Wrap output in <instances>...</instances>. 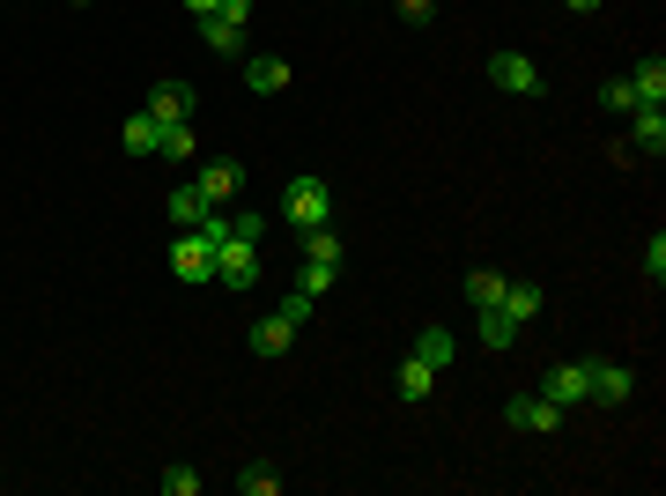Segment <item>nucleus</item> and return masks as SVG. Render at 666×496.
I'll return each mask as SVG.
<instances>
[{"instance_id":"1","label":"nucleus","mask_w":666,"mask_h":496,"mask_svg":"<svg viewBox=\"0 0 666 496\" xmlns=\"http://www.w3.org/2000/svg\"><path fill=\"white\" fill-rule=\"evenodd\" d=\"M282 215H289L296 230L334 223V186H326V178H289V193H282Z\"/></svg>"},{"instance_id":"2","label":"nucleus","mask_w":666,"mask_h":496,"mask_svg":"<svg viewBox=\"0 0 666 496\" xmlns=\"http://www.w3.org/2000/svg\"><path fill=\"white\" fill-rule=\"evenodd\" d=\"M630 400H637L630 363H585V408H630Z\"/></svg>"},{"instance_id":"3","label":"nucleus","mask_w":666,"mask_h":496,"mask_svg":"<svg viewBox=\"0 0 666 496\" xmlns=\"http://www.w3.org/2000/svg\"><path fill=\"white\" fill-rule=\"evenodd\" d=\"M215 282L230 289V297H252V289H260V245L230 238V245L215 252Z\"/></svg>"},{"instance_id":"4","label":"nucleus","mask_w":666,"mask_h":496,"mask_svg":"<svg viewBox=\"0 0 666 496\" xmlns=\"http://www.w3.org/2000/svg\"><path fill=\"white\" fill-rule=\"evenodd\" d=\"M171 274L178 282H215V245L200 230H178L171 238Z\"/></svg>"},{"instance_id":"5","label":"nucleus","mask_w":666,"mask_h":496,"mask_svg":"<svg viewBox=\"0 0 666 496\" xmlns=\"http://www.w3.org/2000/svg\"><path fill=\"white\" fill-rule=\"evenodd\" d=\"M504 422L526 430V437H548V430H563V408H556L548 393H518L511 408H504Z\"/></svg>"},{"instance_id":"6","label":"nucleus","mask_w":666,"mask_h":496,"mask_svg":"<svg viewBox=\"0 0 666 496\" xmlns=\"http://www.w3.org/2000/svg\"><path fill=\"white\" fill-rule=\"evenodd\" d=\"M622 149L659 163L666 156V104H637V112H630V141H622Z\"/></svg>"},{"instance_id":"7","label":"nucleus","mask_w":666,"mask_h":496,"mask_svg":"<svg viewBox=\"0 0 666 496\" xmlns=\"http://www.w3.org/2000/svg\"><path fill=\"white\" fill-rule=\"evenodd\" d=\"M489 82L511 89V97H541V67H533L526 52H489Z\"/></svg>"},{"instance_id":"8","label":"nucleus","mask_w":666,"mask_h":496,"mask_svg":"<svg viewBox=\"0 0 666 496\" xmlns=\"http://www.w3.org/2000/svg\"><path fill=\"white\" fill-rule=\"evenodd\" d=\"M541 393L556 400V408H563V415H578V408H585V363H548Z\"/></svg>"},{"instance_id":"9","label":"nucleus","mask_w":666,"mask_h":496,"mask_svg":"<svg viewBox=\"0 0 666 496\" xmlns=\"http://www.w3.org/2000/svg\"><path fill=\"white\" fill-rule=\"evenodd\" d=\"M193 186L208 193V208H230V200H237V186H245V171H237L230 156H215V163H200V171H193Z\"/></svg>"},{"instance_id":"10","label":"nucleus","mask_w":666,"mask_h":496,"mask_svg":"<svg viewBox=\"0 0 666 496\" xmlns=\"http://www.w3.org/2000/svg\"><path fill=\"white\" fill-rule=\"evenodd\" d=\"M496 312H504V319H511L518 334H526V326L541 319V289H533V282H504V297H496Z\"/></svg>"},{"instance_id":"11","label":"nucleus","mask_w":666,"mask_h":496,"mask_svg":"<svg viewBox=\"0 0 666 496\" xmlns=\"http://www.w3.org/2000/svg\"><path fill=\"white\" fill-rule=\"evenodd\" d=\"M415 356L444 378L452 363H459V341H452V326H422V334H415Z\"/></svg>"},{"instance_id":"12","label":"nucleus","mask_w":666,"mask_h":496,"mask_svg":"<svg viewBox=\"0 0 666 496\" xmlns=\"http://www.w3.org/2000/svg\"><path fill=\"white\" fill-rule=\"evenodd\" d=\"M156 156H163V163H178V171H186V163H193V156H200L193 126H186V119H163V134H156Z\"/></svg>"},{"instance_id":"13","label":"nucleus","mask_w":666,"mask_h":496,"mask_svg":"<svg viewBox=\"0 0 666 496\" xmlns=\"http://www.w3.org/2000/svg\"><path fill=\"white\" fill-rule=\"evenodd\" d=\"M289 348H296V326L282 312H267V319L252 326V356H289Z\"/></svg>"},{"instance_id":"14","label":"nucleus","mask_w":666,"mask_h":496,"mask_svg":"<svg viewBox=\"0 0 666 496\" xmlns=\"http://www.w3.org/2000/svg\"><path fill=\"white\" fill-rule=\"evenodd\" d=\"M200 215H208V193H200L193 178H178L171 186V230H200Z\"/></svg>"},{"instance_id":"15","label":"nucleus","mask_w":666,"mask_h":496,"mask_svg":"<svg viewBox=\"0 0 666 496\" xmlns=\"http://www.w3.org/2000/svg\"><path fill=\"white\" fill-rule=\"evenodd\" d=\"M245 82L260 89V97H282V89H289V60H274V52H260V60H245Z\"/></svg>"},{"instance_id":"16","label":"nucleus","mask_w":666,"mask_h":496,"mask_svg":"<svg viewBox=\"0 0 666 496\" xmlns=\"http://www.w3.org/2000/svg\"><path fill=\"white\" fill-rule=\"evenodd\" d=\"M400 400H408V408H422V400L437 393V371H430V363H422V356H408V363H400Z\"/></svg>"},{"instance_id":"17","label":"nucleus","mask_w":666,"mask_h":496,"mask_svg":"<svg viewBox=\"0 0 666 496\" xmlns=\"http://www.w3.org/2000/svg\"><path fill=\"white\" fill-rule=\"evenodd\" d=\"M156 134H163V119H156V112H148V104H141V112H134V119L119 126L126 156H156Z\"/></svg>"},{"instance_id":"18","label":"nucleus","mask_w":666,"mask_h":496,"mask_svg":"<svg viewBox=\"0 0 666 496\" xmlns=\"http://www.w3.org/2000/svg\"><path fill=\"white\" fill-rule=\"evenodd\" d=\"M148 112H156V119H193V89H186V82H156V89H148Z\"/></svg>"},{"instance_id":"19","label":"nucleus","mask_w":666,"mask_h":496,"mask_svg":"<svg viewBox=\"0 0 666 496\" xmlns=\"http://www.w3.org/2000/svg\"><path fill=\"white\" fill-rule=\"evenodd\" d=\"M630 89H637V104H666V60H659V52L630 67Z\"/></svg>"},{"instance_id":"20","label":"nucleus","mask_w":666,"mask_h":496,"mask_svg":"<svg viewBox=\"0 0 666 496\" xmlns=\"http://www.w3.org/2000/svg\"><path fill=\"white\" fill-rule=\"evenodd\" d=\"M304 260H319V267H341V260H348V245H341V238H334V223L304 230Z\"/></svg>"},{"instance_id":"21","label":"nucleus","mask_w":666,"mask_h":496,"mask_svg":"<svg viewBox=\"0 0 666 496\" xmlns=\"http://www.w3.org/2000/svg\"><path fill=\"white\" fill-rule=\"evenodd\" d=\"M504 282H511V274H496V267H474V274H467V304H474V312H489V304L504 297Z\"/></svg>"},{"instance_id":"22","label":"nucleus","mask_w":666,"mask_h":496,"mask_svg":"<svg viewBox=\"0 0 666 496\" xmlns=\"http://www.w3.org/2000/svg\"><path fill=\"white\" fill-rule=\"evenodd\" d=\"M237 38H245V23H222V15H208V23H200V45H208V52H222V60L237 52Z\"/></svg>"},{"instance_id":"23","label":"nucleus","mask_w":666,"mask_h":496,"mask_svg":"<svg viewBox=\"0 0 666 496\" xmlns=\"http://www.w3.org/2000/svg\"><path fill=\"white\" fill-rule=\"evenodd\" d=\"M474 326H482V341H489V348H511V341H518V326L504 319L496 304H489V312H474Z\"/></svg>"},{"instance_id":"24","label":"nucleus","mask_w":666,"mask_h":496,"mask_svg":"<svg viewBox=\"0 0 666 496\" xmlns=\"http://www.w3.org/2000/svg\"><path fill=\"white\" fill-rule=\"evenodd\" d=\"M237 489H245V496H274V489H282V467H267V460H252V467L237 474Z\"/></svg>"},{"instance_id":"25","label":"nucleus","mask_w":666,"mask_h":496,"mask_svg":"<svg viewBox=\"0 0 666 496\" xmlns=\"http://www.w3.org/2000/svg\"><path fill=\"white\" fill-rule=\"evenodd\" d=\"M600 104H607L615 119H630V112H637V89H630V75H615V82H607V89H600Z\"/></svg>"},{"instance_id":"26","label":"nucleus","mask_w":666,"mask_h":496,"mask_svg":"<svg viewBox=\"0 0 666 496\" xmlns=\"http://www.w3.org/2000/svg\"><path fill=\"white\" fill-rule=\"evenodd\" d=\"M156 489H163V496H200V474L193 467H163V474H156Z\"/></svg>"},{"instance_id":"27","label":"nucleus","mask_w":666,"mask_h":496,"mask_svg":"<svg viewBox=\"0 0 666 496\" xmlns=\"http://www.w3.org/2000/svg\"><path fill=\"white\" fill-rule=\"evenodd\" d=\"M334 274H341V267H319V260H304L296 289H304V297H326V289H334Z\"/></svg>"},{"instance_id":"28","label":"nucleus","mask_w":666,"mask_h":496,"mask_svg":"<svg viewBox=\"0 0 666 496\" xmlns=\"http://www.w3.org/2000/svg\"><path fill=\"white\" fill-rule=\"evenodd\" d=\"M230 238H245V245H260V238H267V215H252V208H237V215H230Z\"/></svg>"},{"instance_id":"29","label":"nucleus","mask_w":666,"mask_h":496,"mask_svg":"<svg viewBox=\"0 0 666 496\" xmlns=\"http://www.w3.org/2000/svg\"><path fill=\"white\" fill-rule=\"evenodd\" d=\"M644 274H652V289L666 282V230H652V245H644Z\"/></svg>"},{"instance_id":"30","label":"nucleus","mask_w":666,"mask_h":496,"mask_svg":"<svg viewBox=\"0 0 666 496\" xmlns=\"http://www.w3.org/2000/svg\"><path fill=\"white\" fill-rule=\"evenodd\" d=\"M311 304H319V297H304V289H289V297L274 304V312H282V319H289V326H304V319H311Z\"/></svg>"},{"instance_id":"31","label":"nucleus","mask_w":666,"mask_h":496,"mask_svg":"<svg viewBox=\"0 0 666 496\" xmlns=\"http://www.w3.org/2000/svg\"><path fill=\"white\" fill-rule=\"evenodd\" d=\"M393 8H400V23H430V15H437V0H393Z\"/></svg>"},{"instance_id":"32","label":"nucleus","mask_w":666,"mask_h":496,"mask_svg":"<svg viewBox=\"0 0 666 496\" xmlns=\"http://www.w3.org/2000/svg\"><path fill=\"white\" fill-rule=\"evenodd\" d=\"M215 15L222 23H252V0H215Z\"/></svg>"},{"instance_id":"33","label":"nucleus","mask_w":666,"mask_h":496,"mask_svg":"<svg viewBox=\"0 0 666 496\" xmlns=\"http://www.w3.org/2000/svg\"><path fill=\"white\" fill-rule=\"evenodd\" d=\"M178 8H186L193 23H208V15H215V0H178Z\"/></svg>"},{"instance_id":"34","label":"nucleus","mask_w":666,"mask_h":496,"mask_svg":"<svg viewBox=\"0 0 666 496\" xmlns=\"http://www.w3.org/2000/svg\"><path fill=\"white\" fill-rule=\"evenodd\" d=\"M563 8H570V15H592V8H600V0H563Z\"/></svg>"}]
</instances>
